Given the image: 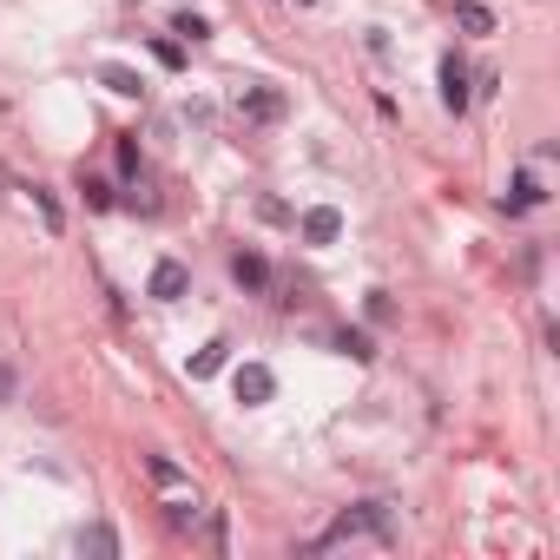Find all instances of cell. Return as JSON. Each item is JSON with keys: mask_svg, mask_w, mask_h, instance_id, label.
<instances>
[{"mask_svg": "<svg viewBox=\"0 0 560 560\" xmlns=\"http://www.w3.org/2000/svg\"><path fill=\"white\" fill-rule=\"evenodd\" d=\"M80 554H119V534H112V528H86L80 534Z\"/></svg>", "mask_w": 560, "mask_h": 560, "instance_id": "cell-13", "label": "cell"}, {"mask_svg": "<svg viewBox=\"0 0 560 560\" xmlns=\"http://www.w3.org/2000/svg\"><path fill=\"white\" fill-rule=\"evenodd\" d=\"M33 211H40V224H47L53 238H60V231H66V211H60V198H53L47 185H33Z\"/></svg>", "mask_w": 560, "mask_h": 560, "instance_id": "cell-9", "label": "cell"}, {"mask_svg": "<svg viewBox=\"0 0 560 560\" xmlns=\"http://www.w3.org/2000/svg\"><path fill=\"white\" fill-rule=\"evenodd\" d=\"M106 86H112V93H139V73H126V66H106Z\"/></svg>", "mask_w": 560, "mask_h": 560, "instance_id": "cell-16", "label": "cell"}, {"mask_svg": "<svg viewBox=\"0 0 560 560\" xmlns=\"http://www.w3.org/2000/svg\"><path fill=\"white\" fill-rule=\"evenodd\" d=\"M336 238H343V211L336 205L304 211V244H336Z\"/></svg>", "mask_w": 560, "mask_h": 560, "instance_id": "cell-6", "label": "cell"}, {"mask_svg": "<svg viewBox=\"0 0 560 560\" xmlns=\"http://www.w3.org/2000/svg\"><path fill=\"white\" fill-rule=\"evenodd\" d=\"M238 106H244V119H264V126H271V119H284V112H290V99L277 93V86H244Z\"/></svg>", "mask_w": 560, "mask_h": 560, "instance_id": "cell-3", "label": "cell"}, {"mask_svg": "<svg viewBox=\"0 0 560 560\" xmlns=\"http://www.w3.org/2000/svg\"><path fill=\"white\" fill-rule=\"evenodd\" d=\"M224 350H231V343H224V336H218V343H205V350L192 356V376H198V383H205V376H218V369H224Z\"/></svg>", "mask_w": 560, "mask_h": 560, "instance_id": "cell-11", "label": "cell"}, {"mask_svg": "<svg viewBox=\"0 0 560 560\" xmlns=\"http://www.w3.org/2000/svg\"><path fill=\"white\" fill-rule=\"evenodd\" d=\"M455 27L462 33H495V14H488L481 0H455Z\"/></svg>", "mask_w": 560, "mask_h": 560, "instance_id": "cell-8", "label": "cell"}, {"mask_svg": "<svg viewBox=\"0 0 560 560\" xmlns=\"http://www.w3.org/2000/svg\"><path fill=\"white\" fill-rule=\"evenodd\" d=\"M86 205H93V211H106V205H112V185H99V178H86Z\"/></svg>", "mask_w": 560, "mask_h": 560, "instance_id": "cell-18", "label": "cell"}, {"mask_svg": "<svg viewBox=\"0 0 560 560\" xmlns=\"http://www.w3.org/2000/svg\"><path fill=\"white\" fill-rule=\"evenodd\" d=\"M468 99H475V86H468V66L448 53V60H442V106H448V112H468Z\"/></svg>", "mask_w": 560, "mask_h": 560, "instance_id": "cell-4", "label": "cell"}, {"mask_svg": "<svg viewBox=\"0 0 560 560\" xmlns=\"http://www.w3.org/2000/svg\"><path fill=\"white\" fill-rule=\"evenodd\" d=\"M14 389H20V376L7 363H0V409H7V402H14Z\"/></svg>", "mask_w": 560, "mask_h": 560, "instance_id": "cell-20", "label": "cell"}, {"mask_svg": "<svg viewBox=\"0 0 560 560\" xmlns=\"http://www.w3.org/2000/svg\"><path fill=\"white\" fill-rule=\"evenodd\" d=\"M178 33H185V40H211V27L198 14H178Z\"/></svg>", "mask_w": 560, "mask_h": 560, "instance_id": "cell-17", "label": "cell"}, {"mask_svg": "<svg viewBox=\"0 0 560 560\" xmlns=\"http://www.w3.org/2000/svg\"><path fill=\"white\" fill-rule=\"evenodd\" d=\"M185 290H192V271H185L178 257H159V264H152V297H159V304H178Z\"/></svg>", "mask_w": 560, "mask_h": 560, "instance_id": "cell-2", "label": "cell"}, {"mask_svg": "<svg viewBox=\"0 0 560 560\" xmlns=\"http://www.w3.org/2000/svg\"><path fill=\"white\" fill-rule=\"evenodd\" d=\"M541 198H547V192H541V185H534L528 172H521V178H514V192L501 198V211H528V205H541Z\"/></svg>", "mask_w": 560, "mask_h": 560, "instance_id": "cell-10", "label": "cell"}, {"mask_svg": "<svg viewBox=\"0 0 560 560\" xmlns=\"http://www.w3.org/2000/svg\"><path fill=\"white\" fill-rule=\"evenodd\" d=\"M271 396H277V376L264 363H244L238 369V402H244V409H257V402H271Z\"/></svg>", "mask_w": 560, "mask_h": 560, "instance_id": "cell-5", "label": "cell"}, {"mask_svg": "<svg viewBox=\"0 0 560 560\" xmlns=\"http://www.w3.org/2000/svg\"><path fill=\"white\" fill-rule=\"evenodd\" d=\"M145 475L159 481V488H178V481H185V475H178V462H165V455H145Z\"/></svg>", "mask_w": 560, "mask_h": 560, "instance_id": "cell-15", "label": "cell"}, {"mask_svg": "<svg viewBox=\"0 0 560 560\" xmlns=\"http://www.w3.org/2000/svg\"><path fill=\"white\" fill-rule=\"evenodd\" d=\"M165 521H172V528H192V521H198V501H192V495H172V501H165Z\"/></svg>", "mask_w": 560, "mask_h": 560, "instance_id": "cell-14", "label": "cell"}, {"mask_svg": "<svg viewBox=\"0 0 560 560\" xmlns=\"http://www.w3.org/2000/svg\"><path fill=\"white\" fill-rule=\"evenodd\" d=\"M369 317H376V323H389V317H396V304H389L383 290H369Z\"/></svg>", "mask_w": 560, "mask_h": 560, "instance_id": "cell-19", "label": "cell"}, {"mask_svg": "<svg viewBox=\"0 0 560 560\" xmlns=\"http://www.w3.org/2000/svg\"><path fill=\"white\" fill-rule=\"evenodd\" d=\"M350 534H389V514L376 508V501H363V508H343L330 521V534H323L317 547H330V541H350Z\"/></svg>", "mask_w": 560, "mask_h": 560, "instance_id": "cell-1", "label": "cell"}, {"mask_svg": "<svg viewBox=\"0 0 560 560\" xmlns=\"http://www.w3.org/2000/svg\"><path fill=\"white\" fill-rule=\"evenodd\" d=\"M231 277H238L244 290H264V284H271V264H264L257 251H238V257H231Z\"/></svg>", "mask_w": 560, "mask_h": 560, "instance_id": "cell-7", "label": "cell"}, {"mask_svg": "<svg viewBox=\"0 0 560 560\" xmlns=\"http://www.w3.org/2000/svg\"><path fill=\"white\" fill-rule=\"evenodd\" d=\"M336 350L350 356V363H369V356H376V343H369V330H343V336H336Z\"/></svg>", "mask_w": 560, "mask_h": 560, "instance_id": "cell-12", "label": "cell"}]
</instances>
